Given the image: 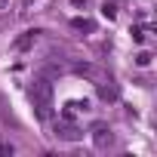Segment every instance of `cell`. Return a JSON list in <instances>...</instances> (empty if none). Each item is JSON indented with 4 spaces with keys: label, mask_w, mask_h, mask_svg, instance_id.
Wrapping results in <instances>:
<instances>
[{
    "label": "cell",
    "mask_w": 157,
    "mask_h": 157,
    "mask_svg": "<svg viewBox=\"0 0 157 157\" xmlns=\"http://www.w3.org/2000/svg\"><path fill=\"white\" fill-rule=\"evenodd\" d=\"M31 102H34L40 117H49V111H52V83L46 77H37L31 83Z\"/></svg>",
    "instance_id": "1"
},
{
    "label": "cell",
    "mask_w": 157,
    "mask_h": 157,
    "mask_svg": "<svg viewBox=\"0 0 157 157\" xmlns=\"http://www.w3.org/2000/svg\"><path fill=\"white\" fill-rule=\"evenodd\" d=\"M56 139H62V142H77V139H83V132L77 129V126H71V123H56Z\"/></svg>",
    "instance_id": "2"
},
{
    "label": "cell",
    "mask_w": 157,
    "mask_h": 157,
    "mask_svg": "<svg viewBox=\"0 0 157 157\" xmlns=\"http://www.w3.org/2000/svg\"><path fill=\"white\" fill-rule=\"evenodd\" d=\"M93 142H96V148L99 151H105V148H111V142H114V136L105 129V126H99L96 132H93Z\"/></svg>",
    "instance_id": "3"
},
{
    "label": "cell",
    "mask_w": 157,
    "mask_h": 157,
    "mask_svg": "<svg viewBox=\"0 0 157 157\" xmlns=\"http://www.w3.org/2000/svg\"><path fill=\"white\" fill-rule=\"evenodd\" d=\"M37 34H40V31H25V37H19V40H16V49H25V46H31V43L37 40Z\"/></svg>",
    "instance_id": "4"
},
{
    "label": "cell",
    "mask_w": 157,
    "mask_h": 157,
    "mask_svg": "<svg viewBox=\"0 0 157 157\" xmlns=\"http://www.w3.org/2000/svg\"><path fill=\"white\" fill-rule=\"evenodd\" d=\"M71 25H74V28H77V31H96V25H93V22H90V19H80V16H77V19H74V22H71Z\"/></svg>",
    "instance_id": "5"
},
{
    "label": "cell",
    "mask_w": 157,
    "mask_h": 157,
    "mask_svg": "<svg viewBox=\"0 0 157 157\" xmlns=\"http://www.w3.org/2000/svg\"><path fill=\"white\" fill-rule=\"evenodd\" d=\"M99 96H102V99H117V86H105V83H102V86H99Z\"/></svg>",
    "instance_id": "6"
},
{
    "label": "cell",
    "mask_w": 157,
    "mask_h": 157,
    "mask_svg": "<svg viewBox=\"0 0 157 157\" xmlns=\"http://www.w3.org/2000/svg\"><path fill=\"white\" fill-rule=\"evenodd\" d=\"M136 65H139V68H148V65H151V52H139V56H136Z\"/></svg>",
    "instance_id": "7"
},
{
    "label": "cell",
    "mask_w": 157,
    "mask_h": 157,
    "mask_svg": "<svg viewBox=\"0 0 157 157\" xmlns=\"http://www.w3.org/2000/svg\"><path fill=\"white\" fill-rule=\"evenodd\" d=\"M102 16H105V19H114V16H117L114 3H105V6H102Z\"/></svg>",
    "instance_id": "8"
},
{
    "label": "cell",
    "mask_w": 157,
    "mask_h": 157,
    "mask_svg": "<svg viewBox=\"0 0 157 157\" xmlns=\"http://www.w3.org/2000/svg\"><path fill=\"white\" fill-rule=\"evenodd\" d=\"M132 40L142 43V40H145V31H142V28H132Z\"/></svg>",
    "instance_id": "9"
},
{
    "label": "cell",
    "mask_w": 157,
    "mask_h": 157,
    "mask_svg": "<svg viewBox=\"0 0 157 157\" xmlns=\"http://www.w3.org/2000/svg\"><path fill=\"white\" fill-rule=\"evenodd\" d=\"M0 154H13V145H0Z\"/></svg>",
    "instance_id": "10"
},
{
    "label": "cell",
    "mask_w": 157,
    "mask_h": 157,
    "mask_svg": "<svg viewBox=\"0 0 157 157\" xmlns=\"http://www.w3.org/2000/svg\"><path fill=\"white\" fill-rule=\"evenodd\" d=\"M6 3H10V0H0V10H3V6H6Z\"/></svg>",
    "instance_id": "11"
}]
</instances>
